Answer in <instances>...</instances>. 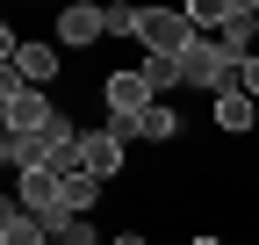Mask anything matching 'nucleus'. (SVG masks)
<instances>
[{
  "label": "nucleus",
  "mask_w": 259,
  "mask_h": 245,
  "mask_svg": "<svg viewBox=\"0 0 259 245\" xmlns=\"http://www.w3.org/2000/svg\"><path fill=\"white\" fill-rule=\"evenodd\" d=\"M0 115H8V130H22V137H44L51 123H58V101L44 94V87H22L15 72L0 79Z\"/></svg>",
  "instance_id": "obj_1"
},
{
  "label": "nucleus",
  "mask_w": 259,
  "mask_h": 245,
  "mask_svg": "<svg viewBox=\"0 0 259 245\" xmlns=\"http://www.w3.org/2000/svg\"><path fill=\"white\" fill-rule=\"evenodd\" d=\"M137 44H144V58H187L194 22L180 8H137Z\"/></svg>",
  "instance_id": "obj_2"
},
{
  "label": "nucleus",
  "mask_w": 259,
  "mask_h": 245,
  "mask_svg": "<svg viewBox=\"0 0 259 245\" xmlns=\"http://www.w3.org/2000/svg\"><path fill=\"white\" fill-rule=\"evenodd\" d=\"M231 72H238V58L223 51L216 36H194L187 58H180V79H187V87H202V94H231Z\"/></svg>",
  "instance_id": "obj_3"
},
{
  "label": "nucleus",
  "mask_w": 259,
  "mask_h": 245,
  "mask_svg": "<svg viewBox=\"0 0 259 245\" xmlns=\"http://www.w3.org/2000/svg\"><path fill=\"white\" fill-rule=\"evenodd\" d=\"M101 108H108L115 123H137L144 108H158V94L144 87V72H137V65H122V72H101Z\"/></svg>",
  "instance_id": "obj_4"
},
{
  "label": "nucleus",
  "mask_w": 259,
  "mask_h": 245,
  "mask_svg": "<svg viewBox=\"0 0 259 245\" xmlns=\"http://www.w3.org/2000/svg\"><path fill=\"white\" fill-rule=\"evenodd\" d=\"M108 36V8H94V0H72V8L58 15V51L72 44V51H87V44H101Z\"/></svg>",
  "instance_id": "obj_5"
},
{
  "label": "nucleus",
  "mask_w": 259,
  "mask_h": 245,
  "mask_svg": "<svg viewBox=\"0 0 259 245\" xmlns=\"http://www.w3.org/2000/svg\"><path fill=\"white\" fill-rule=\"evenodd\" d=\"M79 151H87V173H94V180H115V173L130 166V144L108 130V123H101V130H87V137H79Z\"/></svg>",
  "instance_id": "obj_6"
},
{
  "label": "nucleus",
  "mask_w": 259,
  "mask_h": 245,
  "mask_svg": "<svg viewBox=\"0 0 259 245\" xmlns=\"http://www.w3.org/2000/svg\"><path fill=\"white\" fill-rule=\"evenodd\" d=\"M8 72H15L22 87H44V94H51V79H58V44H22V51L8 58Z\"/></svg>",
  "instance_id": "obj_7"
},
{
  "label": "nucleus",
  "mask_w": 259,
  "mask_h": 245,
  "mask_svg": "<svg viewBox=\"0 0 259 245\" xmlns=\"http://www.w3.org/2000/svg\"><path fill=\"white\" fill-rule=\"evenodd\" d=\"M0 245H58V238H51L44 217H29L22 202H8V209H0Z\"/></svg>",
  "instance_id": "obj_8"
},
{
  "label": "nucleus",
  "mask_w": 259,
  "mask_h": 245,
  "mask_svg": "<svg viewBox=\"0 0 259 245\" xmlns=\"http://www.w3.org/2000/svg\"><path fill=\"white\" fill-rule=\"evenodd\" d=\"M252 36H259V8H245V0H231V22H223V51L231 58H252Z\"/></svg>",
  "instance_id": "obj_9"
},
{
  "label": "nucleus",
  "mask_w": 259,
  "mask_h": 245,
  "mask_svg": "<svg viewBox=\"0 0 259 245\" xmlns=\"http://www.w3.org/2000/svg\"><path fill=\"white\" fill-rule=\"evenodd\" d=\"M216 130L223 137H252V115H259V101H245V94H216Z\"/></svg>",
  "instance_id": "obj_10"
},
{
  "label": "nucleus",
  "mask_w": 259,
  "mask_h": 245,
  "mask_svg": "<svg viewBox=\"0 0 259 245\" xmlns=\"http://www.w3.org/2000/svg\"><path fill=\"white\" fill-rule=\"evenodd\" d=\"M180 137V115L166 108V101H158V108H144L137 115V144H173Z\"/></svg>",
  "instance_id": "obj_11"
},
{
  "label": "nucleus",
  "mask_w": 259,
  "mask_h": 245,
  "mask_svg": "<svg viewBox=\"0 0 259 245\" xmlns=\"http://www.w3.org/2000/svg\"><path fill=\"white\" fill-rule=\"evenodd\" d=\"M137 72H144V87H151V94H173V87H187V79H180V58H144Z\"/></svg>",
  "instance_id": "obj_12"
},
{
  "label": "nucleus",
  "mask_w": 259,
  "mask_h": 245,
  "mask_svg": "<svg viewBox=\"0 0 259 245\" xmlns=\"http://www.w3.org/2000/svg\"><path fill=\"white\" fill-rule=\"evenodd\" d=\"M101 188H108V180H94V173L65 180V202H72V217H94V202H101Z\"/></svg>",
  "instance_id": "obj_13"
},
{
  "label": "nucleus",
  "mask_w": 259,
  "mask_h": 245,
  "mask_svg": "<svg viewBox=\"0 0 259 245\" xmlns=\"http://www.w3.org/2000/svg\"><path fill=\"white\" fill-rule=\"evenodd\" d=\"M187 22H194V36H202V29H216V36H223V22H231V0H194Z\"/></svg>",
  "instance_id": "obj_14"
},
{
  "label": "nucleus",
  "mask_w": 259,
  "mask_h": 245,
  "mask_svg": "<svg viewBox=\"0 0 259 245\" xmlns=\"http://www.w3.org/2000/svg\"><path fill=\"white\" fill-rule=\"evenodd\" d=\"M231 94L259 101V51H252V58H238V72H231Z\"/></svg>",
  "instance_id": "obj_15"
},
{
  "label": "nucleus",
  "mask_w": 259,
  "mask_h": 245,
  "mask_svg": "<svg viewBox=\"0 0 259 245\" xmlns=\"http://www.w3.org/2000/svg\"><path fill=\"white\" fill-rule=\"evenodd\" d=\"M58 245H101V231H94V217H79V224L58 231Z\"/></svg>",
  "instance_id": "obj_16"
},
{
  "label": "nucleus",
  "mask_w": 259,
  "mask_h": 245,
  "mask_svg": "<svg viewBox=\"0 0 259 245\" xmlns=\"http://www.w3.org/2000/svg\"><path fill=\"white\" fill-rule=\"evenodd\" d=\"M108 36H137V8H130V0L108 8Z\"/></svg>",
  "instance_id": "obj_17"
},
{
  "label": "nucleus",
  "mask_w": 259,
  "mask_h": 245,
  "mask_svg": "<svg viewBox=\"0 0 259 245\" xmlns=\"http://www.w3.org/2000/svg\"><path fill=\"white\" fill-rule=\"evenodd\" d=\"M115 245H151V238H144V231H122V238H115Z\"/></svg>",
  "instance_id": "obj_18"
},
{
  "label": "nucleus",
  "mask_w": 259,
  "mask_h": 245,
  "mask_svg": "<svg viewBox=\"0 0 259 245\" xmlns=\"http://www.w3.org/2000/svg\"><path fill=\"white\" fill-rule=\"evenodd\" d=\"M187 245H223V238H216V231H194V238H187Z\"/></svg>",
  "instance_id": "obj_19"
}]
</instances>
